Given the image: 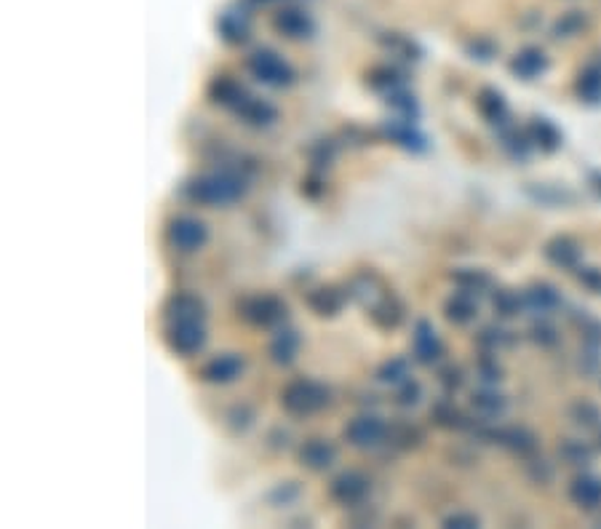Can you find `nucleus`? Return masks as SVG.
Wrapping results in <instances>:
<instances>
[{"label":"nucleus","mask_w":601,"mask_h":529,"mask_svg":"<svg viewBox=\"0 0 601 529\" xmlns=\"http://www.w3.org/2000/svg\"><path fill=\"white\" fill-rule=\"evenodd\" d=\"M452 281H455V287L463 289V291H470V294H481V291H487L489 284H492V279H489L484 270H476V268H460V270H455V273H452Z\"/></svg>","instance_id":"obj_33"},{"label":"nucleus","mask_w":601,"mask_h":529,"mask_svg":"<svg viewBox=\"0 0 601 529\" xmlns=\"http://www.w3.org/2000/svg\"><path fill=\"white\" fill-rule=\"evenodd\" d=\"M478 342H481L487 350H500V348L510 345V337L508 332L500 329V327H484L481 335H478Z\"/></svg>","instance_id":"obj_40"},{"label":"nucleus","mask_w":601,"mask_h":529,"mask_svg":"<svg viewBox=\"0 0 601 529\" xmlns=\"http://www.w3.org/2000/svg\"><path fill=\"white\" fill-rule=\"evenodd\" d=\"M246 70L254 81H260L262 86H271V89H286L294 83V70L291 64L278 56L276 51L271 48H260L254 51L249 59H246Z\"/></svg>","instance_id":"obj_3"},{"label":"nucleus","mask_w":601,"mask_h":529,"mask_svg":"<svg viewBox=\"0 0 601 529\" xmlns=\"http://www.w3.org/2000/svg\"><path fill=\"white\" fill-rule=\"evenodd\" d=\"M532 339H535L540 348H551V345L558 342V335H556V329L548 321H540V324L532 327Z\"/></svg>","instance_id":"obj_44"},{"label":"nucleus","mask_w":601,"mask_h":529,"mask_svg":"<svg viewBox=\"0 0 601 529\" xmlns=\"http://www.w3.org/2000/svg\"><path fill=\"white\" fill-rule=\"evenodd\" d=\"M166 240H169L172 249L190 254V251H198V249L206 246L209 228L195 217H174L166 228Z\"/></svg>","instance_id":"obj_6"},{"label":"nucleus","mask_w":601,"mask_h":529,"mask_svg":"<svg viewBox=\"0 0 601 529\" xmlns=\"http://www.w3.org/2000/svg\"><path fill=\"white\" fill-rule=\"evenodd\" d=\"M548 70V56L540 48H524L510 59V73L521 81H535Z\"/></svg>","instance_id":"obj_17"},{"label":"nucleus","mask_w":601,"mask_h":529,"mask_svg":"<svg viewBox=\"0 0 601 529\" xmlns=\"http://www.w3.org/2000/svg\"><path fill=\"white\" fill-rule=\"evenodd\" d=\"M438 380H441V385H444L449 393H455V390H460L465 383L463 369H460V367H444L441 375H438Z\"/></svg>","instance_id":"obj_46"},{"label":"nucleus","mask_w":601,"mask_h":529,"mask_svg":"<svg viewBox=\"0 0 601 529\" xmlns=\"http://www.w3.org/2000/svg\"><path fill=\"white\" fill-rule=\"evenodd\" d=\"M492 305H495L498 316L513 318V316H518V310L524 308V299H521V294H516V291H510V289H495Z\"/></svg>","instance_id":"obj_36"},{"label":"nucleus","mask_w":601,"mask_h":529,"mask_svg":"<svg viewBox=\"0 0 601 529\" xmlns=\"http://www.w3.org/2000/svg\"><path fill=\"white\" fill-rule=\"evenodd\" d=\"M569 500L586 511H596L601 505V479L591 474H580L569 484Z\"/></svg>","instance_id":"obj_19"},{"label":"nucleus","mask_w":601,"mask_h":529,"mask_svg":"<svg viewBox=\"0 0 601 529\" xmlns=\"http://www.w3.org/2000/svg\"><path fill=\"white\" fill-rule=\"evenodd\" d=\"M297 497H300V486H297L294 481L278 484L276 489L271 492V503H273V505H286V503H291V500H297Z\"/></svg>","instance_id":"obj_43"},{"label":"nucleus","mask_w":601,"mask_h":529,"mask_svg":"<svg viewBox=\"0 0 601 529\" xmlns=\"http://www.w3.org/2000/svg\"><path fill=\"white\" fill-rule=\"evenodd\" d=\"M243 356L241 353H220L214 358H209L201 369V377L212 385H228L235 383L243 375Z\"/></svg>","instance_id":"obj_10"},{"label":"nucleus","mask_w":601,"mask_h":529,"mask_svg":"<svg viewBox=\"0 0 601 529\" xmlns=\"http://www.w3.org/2000/svg\"><path fill=\"white\" fill-rule=\"evenodd\" d=\"M580 11H575V16H569L567 22H558V27H556V38H567V33H575L577 27H580V16H577Z\"/></svg>","instance_id":"obj_49"},{"label":"nucleus","mask_w":601,"mask_h":529,"mask_svg":"<svg viewBox=\"0 0 601 529\" xmlns=\"http://www.w3.org/2000/svg\"><path fill=\"white\" fill-rule=\"evenodd\" d=\"M575 94L586 104H601V59L588 62L580 70V75L575 81Z\"/></svg>","instance_id":"obj_24"},{"label":"nucleus","mask_w":601,"mask_h":529,"mask_svg":"<svg viewBox=\"0 0 601 529\" xmlns=\"http://www.w3.org/2000/svg\"><path fill=\"white\" fill-rule=\"evenodd\" d=\"M444 316H447V321L449 324H455V327H465V324H470L476 316H478V302H476V294H470V291H455L447 302H444Z\"/></svg>","instance_id":"obj_21"},{"label":"nucleus","mask_w":601,"mask_h":529,"mask_svg":"<svg viewBox=\"0 0 601 529\" xmlns=\"http://www.w3.org/2000/svg\"><path fill=\"white\" fill-rule=\"evenodd\" d=\"M385 436H388V426L377 415H359L345 428V441L356 449H371V446L382 444Z\"/></svg>","instance_id":"obj_8"},{"label":"nucleus","mask_w":601,"mask_h":529,"mask_svg":"<svg viewBox=\"0 0 601 529\" xmlns=\"http://www.w3.org/2000/svg\"><path fill=\"white\" fill-rule=\"evenodd\" d=\"M478 524H481V522H478V516H473V514H452V516L444 519V527L473 529L478 527Z\"/></svg>","instance_id":"obj_47"},{"label":"nucleus","mask_w":601,"mask_h":529,"mask_svg":"<svg viewBox=\"0 0 601 529\" xmlns=\"http://www.w3.org/2000/svg\"><path fill=\"white\" fill-rule=\"evenodd\" d=\"M500 144H503V150L508 152L513 161H527L529 150L535 147V144L529 142L527 132H516V129H510L508 123L500 126Z\"/></svg>","instance_id":"obj_31"},{"label":"nucleus","mask_w":601,"mask_h":529,"mask_svg":"<svg viewBox=\"0 0 601 529\" xmlns=\"http://www.w3.org/2000/svg\"><path fill=\"white\" fill-rule=\"evenodd\" d=\"M166 348L180 356V358H192L206 348V329L203 321H172L163 332Z\"/></svg>","instance_id":"obj_5"},{"label":"nucleus","mask_w":601,"mask_h":529,"mask_svg":"<svg viewBox=\"0 0 601 529\" xmlns=\"http://www.w3.org/2000/svg\"><path fill=\"white\" fill-rule=\"evenodd\" d=\"M300 345H302V339H300V335H297L294 329H278L276 335H273V339H271L268 353H271L273 364H278V367H289V364L297 358Z\"/></svg>","instance_id":"obj_27"},{"label":"nucleus","mask_w":601,"mask_h":529,"mask_svg":"<svg viewBox=\"0 0 601 529\" xmlns=\"http://www.w3.org/2000/svg\"><path fill=\"white\" fill-rule=\"evenodd\" d=\"M422 398V385L417 383L415 377H407L404 383H399V390H396V404L399 407H417Z\"/></svg>","instance_id":"obj_39"},{"label":"nucleus","mask_w":601,"mask_h":529,"mask_svg":"<svg viewBox=\"0 0 601 529\" xmlns=\"http://www.w3.org/2000/svg\"><path fill=\"white\" fill-rule=\"evenodd\" d=\"M382 137L388 142L399 144L409 152H425L428 150V137L415 126V121H404V118H393V121H385L379 126Z\"/></svg>","instance_id":"obj_9"},{"label":"nucleus","mask_w":601,"mask_h":529,"mask_svg":"<svg viewBox=\"0 0 601 529\" xmlns=\"http://www.w3.org/2000/svg\"><path fill=\"white\" fill-rule=\"evenodd\" d=\"M246 192V180L235 171H214V174H203L190 180L182 195L192 203L201 206H231L235 201H241Z\"/></svg>","instance_id":"obj_1"},{"label":"nucleus","mask_w":601,"mask_h":529,"mask_svg":"<svg viewBox=\"0 0 601 529\" xmlns=\"http://www.w3.org/2000/svg\"><path fill=\"white\" fill-rule=\"evenodd\" d=\"M297 460H300L308 471L321 474V471L334 465V460H337V446H334L331 441H326V438H308V441L300 446Z\"/></svg>","instance_id":"obj_14"},{"label":"nucleus","mask_w":601,"mask_h":529,"mask_svg":"<svg viewBox=\"0 0 601 529\" xmlns=\"http://www.w3.org/2000/svg\"><path fill=\"white\" fill-rule=\"evenodd\" d=\"M228 420H231V428L235 433L249 431L251 423H254V409L251 407H232Z\"/></svg>","instance_id":"obj_42"},{"label":"nucleus","mask_w":601,"mask_h":529,"mask_svg":"<svg viewBox=\"0 0 601 529\" xmlns=\"http://www.w3.org/2000/svg\"><path fill=\"white\" fill-rule=\"evenodd\" d=\"M476 107H478V113H481V118L487 121V123H492V126H506L508 123V102H506V96L503 92H498V89H481L478 96H476Z\"/></svg>","instance_id":"obj_18"},{"label":"nucleus","mask_w":601,"mask_h":529,"mask_svg":"<svg viewBox=\"0 0 601 529\" xmlns=\"http://www.w3.org/2000/svg\"><path fill=\"white\" fill-rule=\"evenodd\" d=\"M241 316L260 329L281 327L289 318V305L278 294H254L241 302Z\"/></svg>","instance_id":"obj_4"},{"label":"nucleus","mask_w":601,"mask_h":529,"mask_svg":"<svg viewBox=\"0 0 601 529\" xmlns=\"http://www.w3.org/2000/svg\"><path fill=\"white\" fill-rule=\"evenodd\" d=\"M546 260L561 268V270H577L580 268V260H583V249L580 243L569 236H556L546 243Z\"/></svg>","instance_id":"obj_15"},{"label":"nucleus","mask_w":601,"mask_h":529,"mask_svg":"<svg viewBox=\"0 0 601 529\" xmlns=\"http://www.w3.org/2000/svg\"><path fill=\"white\" fill-rule=\"evenodd\" d=\"M163 318L172 321H203L206 318V305L198 294L192 291H177L166 299L163 305Z\"/></svg>","instance_id":"obj_12"},{"label":"nucleus","mask_w":601,"mask_h":529,"mask_svg":"<svg viewBox=\"0 0 601 529\" xmlns=\"http://www.w3.org/2000/svg\"><path fill=\"white\" fill-rule=\"evenodd\" d=\"M388 99V107L399 115V118H404V121H417L419 118V102H417V96L412 92H407V86L404 89H396V92H390V94H385Z\"/></svg>","instance_id":"obj_32"},{"label":"nucleus","mask_w":601,"mask_h":529,"mask_svg":"<svg viewBox=\"0 0 601 529\" xmlns=\"http://www.w3.org/2000/svg\"><path fill=\"white\" fill-rule=\"evenodd\" d=\"M492 438L500 441L503 446H508L516 455H529L537 446V436L527 428H503V431H492Z\"/></svg>","instance_id":"obj_29"},{"label":"nucleus","mask_w":601,"mask_h":529,"mask_svg":"<svg viewBox=\"0 0 601 529\" xmlns=\"http://www.w3.org/2000/svg\"><path fill=\"white\" fill-rule=\"evenodd\" d=\"M238 115L249 123V126H257V129H265V126H273L278 121V107L268 99H260V96H249Z\"/></svg>","instance_id":"obj_22"},{"label":"nucleus","mask_w":601,"mask_h":529,"mask_svg":"<svg viewBox=\"0 0 601 529\" xmlns=\"http://www.w3.org/2000/svg\"><path fill=\"white\" fill-rule=\"evenodd\" d=\"M561 457L569 465H588L594 460V449L583 441H564L561 444Z\"/></svg>","instance_id":"obj_38"},{"label":"nucleus","mask_w":601,"mask_h":529,"mask_svg":"<svg viewBox=\"0 0 601 529\" xmlns=\"http://www.w3.org/2000/svg\"><path fill=\"white\" fill-rule=\"evenodd\" d=\"M331 404V390L313 377H294L281 390V407L291 417H310L319 415Z\"/></svg>","instance_id":"obj_2"},{"label":"nucleus","mask_w":601,"mask_h":529,"mask_svg":"<svg viewBox=\"0 0 601 529\" xmlns=\"http://www.w3.org/2000/svg\"><path fill=\"white\" fill-rule=\"evenodd\" d=\"M276 30L286 38H308L313 33V22L302 11H283L278 14Z\"/></svg>","instance_id":"obj_30"},{"label":"nucleus","mask_w":601,"mask_h":529,"mask_svg":"<svg viewBox=\"0 0 601 529\" xmlns=\"http://www.w3.org/2000/svg\"><path fill=\"white\" fill-rule=\"evenodd\" d=\"M470 404L476 409L478 417H487V420H498L506 415L508 409V398L503 393H498L495 387H481L470 396Z\"/></svg>","instance_id":"obj_26"},{"label":"nucleus","mask_w":601,"mask_h":529,"mask_svg":"<svg viewBox=\"0 0 601 529\" xmlns=\"http://www.w3.org/2000/svg\"><path fill=\"white\" fill-rule=\"evenodd\" d=\"M470 54H473V59H484V62H487V59L495 56V46H481V44L476 46V44H473V46H470Z\"/></svg>","instance_id":"obj_50"},{"label":"nucleus","mask_w":601,"mask_h":529,"mask_svg":"<svg viewBox=\"0 0 601 529\" xmlns=\"http://www.w3.org/2000/svg\"><path fill=\"white\" fill-rule=\"evenodd\" d=\"M367 86L374 89V92L390 94V92L407 86V73L399 70V67H390V64L374 67V70H369V75H367Z\"/></svg>","instance_id":"obj_28"},{"label":"nucleus","mask_w":601,"mask_h":529,"mask_svg":"<svg viewBox=\"0 0 601 529\" xmlns=\"http://www.w3.org/2000/svg\"><path fill=\"white\" fill-rule=\"evenodd\" d=\"M348 299H350V291H345V289L340 287H316L310 289L308 297H305L308 308H310L316 316H321V318L337 316V313L345 308Z\"/></svg>","instance_id":"obj_13"},{"label":"nucleus","mask_w":601,"mask_h":529,"mask_svg":"<svg viewBox=\"0 0 601 529\" xmlns=\"http://www.w3.org/2000/svg\"><path fill=\"white\" fill-rule=\"evenodd\" d=\"M521 299H524L527 310L540 313V316L551 313V310H556L561 305V294L551 284H532V287L521 291Z\"/></svg>","instance_id":"obj_23"},{"label":"nucleus","mask_w":601,"mask_h":529,"mask_svg":"<svg viewBox=\"0 0 601 529\" xmlns=\"http://www.w3.org/2000/svg\"><path fill=\"white\" fill-rule=\"evenodd\" d=\"M371 492V481L369 476H364L361 471H342L340 476H334L331 484H329V495L334 503L340 505H361Z\"/></svg>","instance_id":"obj_7"},{"label":"nucleus","mask_w":601,"mask_h":529,"mask_svg":"<svg viewBox=\"0 0 601 529\" xmlns=\"http://www.w3.org/2000/svg\"><path fill=\"white\" fill-rule=\"evenodd\" d=\"M412 350H415V358L425 367H433L436 361H441L444 356V342L438 332L433 329L430 321L419 318L415 324V335H412Z\"/></svg>","instance_id":"obj_11"},{"label":"nucleus","mask_w":601,"mask_h":529,"mask_svg":"<svg viewBox=\"0 0 601 529\" xmlns=\"http://www.w3.org/2000/svg\"><path fill=\"white\" fill-rule=\"evenodd\" d=\"M577 279L583 287H588L591 291H601V270L596 268H577Z\"/></svg>","instance_id":"obj_48"},{"label":"nucleus","mask_w":601,"mask_h":529,"mask_svg":"<svg viewBox=\"0 0 601 529\" xmlns=\"http://www.w3.org/2000/svg\"><path fill=\"white\" fill-rule=\"evenodd\" d=\"M433 420H436L441 428H452V431H463V428L470 426L468 417H465L463 412H460L452 401H441V404H436V407H433Z\"/></svg>","instance_id":"obj_34"},{"label":"nucleus","mask_w":601,"mask_h":529,"mask_svg":"<svg viewBox=\"0 0 601 529\" xmlns=\"http://www.w3.org/2000/svg\"><path fill=\"white\" fill-rule=\"evenodd\" d=\"M527 137H529V142L535 144L537 150H543V152H556V150L561 147V142H564L558 126H556L554 121L543 118V115H535V118L529 121Z\"/></svg>","instance_id":"obj_20"},{"label":"nucleus","mask_w":601,"mask_h":529,"mask_svg":"<svg viewBox=\"0 0 601 529\" xmlns=\"http://www.w3.org/2000/svg\"><path fill=\"white\" fill-rule=\"evenodd\" d=\"M331 161H334V142L324 140V142H316L313 147H310V163H313V169H316V171L326 169Z\"/></svg>","instance_id":"obj_41"},{"label":"nucleus","mask_w":601,"mask_h":529,"mask_svg":"<svg viewBox=\"0 0 601 529\" xmlns=\"http://www.w3.org/2000/svg\"><path fill=\"white\" fill-rule=\"evenodd\" d=\"M500 375H503V369H500V364L492 358V356H484L481 361H478V377L484 380V383H498L500 380Z\"/></svg>","instance_id":"obj_45"},{"label":"nucleus","mask_w":601,"mask_h":529,"mask_svg":"<svg viewBox=\"0 0 601 529\" xmlns=\"http://www.w3.org/2000/svg\"><path fill=\"white\" fill-rule=\"evenodd\" d=\"M249 92L231 78V75H217L212 83H209V99L214 102V104H220V107H225V110H232V113H238L241 110V104L249 99Z\"/></svg>","instance_id":"obj_16"},{"label":"nucleus","mask_w":601,"mask_h":529,"mask_svg":"<svg viewBox=\"0 0 601 529\" xmlns=\"http://www.w3.org/2000/svg\"><path fill=\"white\" fill-rule=\"evenodd\" d=\"M569 417L575 420V426H583V428H594L601 423V409L591 401H575L572 409H569Z\"/></svg>","instance_id":"obj_37"},{"label":"nucleus","mask_w":601,"mask_h":529,"mask_svg":"<svg viewBox=\"0 0 601 529\" xmlns=\"http://www.w3.org/2000/svg\"><path fill=\"white\" fill-rule=\"evenodd\" d=\"M369 316L379 329H388V332H390V329H399V327H401V321H404V305L399 302V297L385 294L382 299H377V302L371 305Z\"/></svg>","instance_id":"obj_25"},{"label":"nucleus","mask_w":601,"mask_h":529,"mask_svg":"<svg viewBox=\"0 0 601 529\" xmlns=\"http://www.w3.org/2000/svg\"><path fill=\"white\" fill-rule=\"evenodd\" d=\"M407 377H409V361L404 356H393L377 369V380L385 385H399L404 383Z\"/></svg>","instance_id":"obj_35"}]
</instances>
